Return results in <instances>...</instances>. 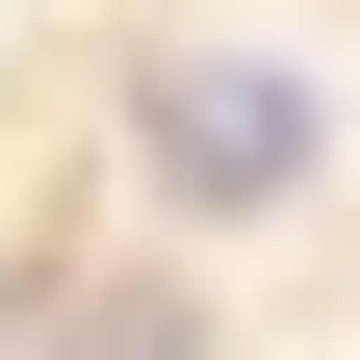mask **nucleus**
<instances>
[{
  "instance_id": "f257e3e1",
  "label": "nucleus",
  "mask_w": 360,
  "mask_h": 360,
  "mask_svg": "<svg viewBox=\"0 0 360 360\" xmlns=\"http://www.w3.org/2000/svg\"><path fill=\"white\" fill-rule=\"evenodd\" d=\"M129 155H155L180 206H283V180L335 155V103H309L283 52H155V77H129Z\"/></svg>"
},
{
  "instance_id": "f03ea898",
  "label": "nucleus",
  "mask_w": 360,
  "mask_h": 360,
  "mask_svg": "<svg viewBox=\"0 0 360 360\" xmlns=\"http://www.w3.org/2000/svg\"><path fill=\"white\" fill-rule=\"evenodd\" d=\"M52 335H77V360H206L180 309H52Z\"/></svg>"
},
{
  "instance_id": "7ed1b4c3",
  "label": "nucleus",
  "mask_w": 360,
  "mask_h": 360,
  "mask_svg": "<svg viewBox=\"0 0 360 360\" xmlns=\"http://www.w3.org/2000/svg\"><path fill=\"white\" fill-rule=\"evenodd\" d=\"M0 360H52V283H0Z\"/></svg>"
}]
</instances>
